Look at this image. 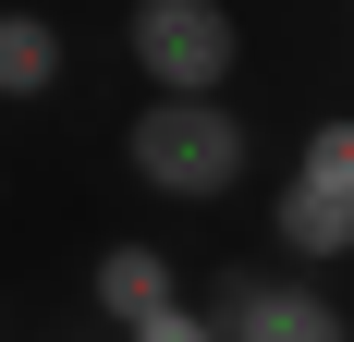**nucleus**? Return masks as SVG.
Returning <instances> with one entry per match:
<instances>
[{
	"mask_svg": "<svg viewBox=\"0 0 354 342\" xmlns=\"http://www.w3.org/2000/svg\"><path fill=\"white\" fill-rule=\"evenodd\" d=\"M122 171H135L147 196H171V208H220V196L257 171V135H245L232 98H135Z\"/></svg>",
	"mask_w": 354,
	"mask_h": 342,
	"instance_id": "f257e3e1",
	"label": "nucleus"
},
{
	"mask_svg": "<svg viewBox=\"0 0 354 342\" xmlns=\"http://www.w3.org/2000/svg\"><path fill=\"white\" fill-rule=\"evenodd\" d=\"M269 244L293 269H342L354 257V110L293 135V171L269 183Z\"/></svg>",
	"mask_w": 354,
	"mask_h": 342,
	"instance_id": "f03ea898",
	"label": "nucleus"
},
{
	"mask_svg": "<svg viewBox=\"0 0 354 342\" xmlns=\"http://www.w3.org/2000/svg\"><path fill=\"white\" fill-rule=\"evenodd\" d=\"M122 62L147 73V98H232L245 25H232V0H135L122 12Z\"/></svg>",
	"mask_w": 354,
	"mask_h": 342,
	"instance_id": "7ed1b4c3",
	"label": "nucleus"
},
{
	"mask_svg": "<svg viewBox=\"0 0 354 342\" xmlns=\"http://www.w3.org/2000/svg\"><path fill=\"white\" fill-rule=\"evenodd\" d=\"M196 306L220 318V342H354V318H342V294L330 281H306L281 257V269H208V294Z\"/></svg>",
	"mask_w": 354,
	"mask_h": 342,
	"instance_id": "20e7f679",
	"label": "nucleus"
},
{
	"mask_svg": "<svg viewBox=\"0 0 354 342\" xmlns=\"http://www.w3.org/2000/svg\"><path fill=\"white\" fill-rule=\"evenodd\" d=\"M171 294H183V257H171V244H147V233H122V244L86 257V306H98L110 330H135V318L171 306Z\"/></svg>",
	"mask_w": 354,
	"mask_h": 342,
	"instance_id": "39448f33",
	"label": "nucleus"
},
{
	"mask_svg": "<svg viewBox=\"0 0 354 342\" xmlns=\"http://www.w3.org/2000/svg\"><path fill=\"white\" fill-rule=\"evenodd\" d=\"M62 73H73V37L49 25V12H0V98L25 110V98H62Z\"/></svg>",
	"mask_w": 354,
	"mask_h": 342,
	"instance_id": "423d86ee",
	"label": "nucleus"
},
{
	"mask_svg": "<svg viewBox=\"0 0 354 342\" xmlns=\"http://www.w3.org/2000/svg\"><path fill=\"white\" fill-rule=\"evenodd\" d=\"M110 342H220V318L196 306V294H171V306H147L135 330H110Z\"/></svg>",
	"mask_w": 354,
	"mask_h": 342,
	"instance_id": "0eeeda50",
	"label": "nucleus"
}]
</instances>
